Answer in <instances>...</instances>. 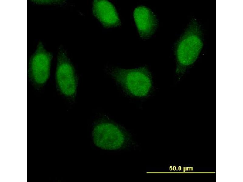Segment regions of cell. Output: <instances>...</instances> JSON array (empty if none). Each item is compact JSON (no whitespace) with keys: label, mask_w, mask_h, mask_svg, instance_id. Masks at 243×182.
<instances>
[{"label":"cell","mask_w":243,"mask_h":182,"mask_svg":"<svg viewBox=\"0 0 243 182\" xmlns=\"http://www.w3.org/2000/svg\"><path fill=\"white\" fill-rule=\"evenodd\" d=\"M201 33L199 25L194 20L178 42L175 51L177 73H183L197 59L203 46Z\"/></svg>","instance_id":"obj_1"},{"label":"cell","mask_w":243,"mask_h":182,"mask_svg":"<svg viewBox=\"0 0 243 182\" xmlns=\"http://www.w3.org/2000/svg\"><path fill=\"white\" fill-rule=\"evenodd\" d=\"M111 74L125 90L131 95L143 97L146 96L152 86L151 74L145 67L126 69H113Z\"/></svg>","instance_id":"obj_2"},{"label":"cell","mask_w":243,"mask_h":182,"mask_svg":"<svg viewBox=\"0 0 243 182\" xmlns=\"http://www.w3.org/2000/svg\"><path fill=\"white\" fill-rule=\"evenodd\" d=\"M56 79L58 89L63 95L68 97L75 96L77 82L75 70L62 49L59 50L57 55Z\"/></svg>","instance_id":"obj_3"},{"label":"cell","mask_w":243,"mask_h":182,"mask_svg":"<svg viewBox=\"0 0 243 182\" xmlns=\"http://www.w3.org/2000/svg\"><path fill=\"white\" fill-rule=\"evenodd\" d=\"M93 139L97 147L107 150H115L122 147L125 140V135L117 125L103 122L97 124L92 132Z\"/></svg>","instance_id":"obj_4"},{"label":"cell","mask_w":243,"mask_h":182,"mask_svg":"<svg viewBox=\"0 0 243 182\" xmlns=\"http://www.w3.org/2000/svg\"><path fill=\"white\" fill-rule=\"evenodd\" d=\"M52 54L39 42L30 59L29 66V78L34 85L43 86L48 80L50 70Z\"/></svg>","instance_id":"obj_5"},{"label":"cell","mask_w":243,"mask_h":182,"mask_svg":"<svg viewBox=\"0 0 243 182\" xmlns=\"http://www.w3.org/2000/svg\"><path fill=\"white\" fill-rule=\"evenodd\" d=\"M133 16L138 32L144 39L151 36L156 31L158 21L154 13L149 8L143 6L134 10Z\"/></svg>","instance_id":"obj_6"},{"label":"cell","mask_w":243,"mask_h":182,"mask_svg":"<svg viewBox=\"0 0 243 182\" xmlns=\"http://www.w3.org/2000/svg\"><path fill=\"white\" fill-rule=\"evenodd\" d=\"M92 11L94 16L105 27L111 28L120 25V20L115 7L108 1H94Z\"/></svg>","instance_id":"obj_7"},{"label":"cell","mask_w":243,"mask_h":182,"mask_svg":"<svg viewBox=\"0 0 243 182\" xmlns=\"http://www.w3.org/2000/svg\"><path fill=\"white\" fill-rule=\"evenodd\" d=\"M36 1H34V2L39 4H57L60 3V2L62 3V2L60 1H44V0H36Z\"/></svg>","instance_id":"obj_8"}]
</instances>
